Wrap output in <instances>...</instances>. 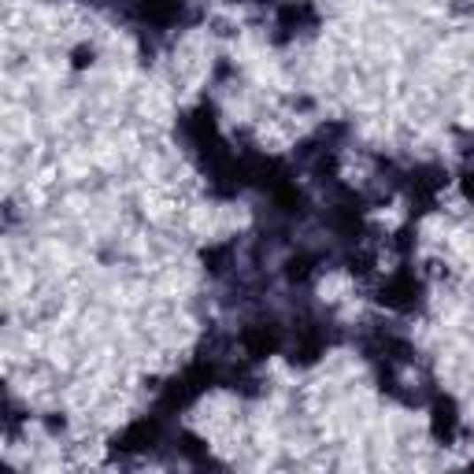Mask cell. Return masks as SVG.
Wrapping results in <instances>:
<instances>
[{"instance_id": "11", "label": "cell", "mask_w": 474, "mask_h": 474, "mask_svg": "<svg viewBox=\"0 0 474 474\" xmlns=\"http://www.w3.org/2000/svg\"><path fill=\"white\" fill-rule=\"evenodd\" d=\"M463 193H467V197H470V200H474V171H470V175H467V178H463Z\"/></svg>"}, {"instance_id": "1", "label": "cell", "mask_w": 474, "mask_h": 474, "mask_svg": "<svg viewBox=\"0 0 474 474\" xmlns=\"http://www.w3.org/2000/svg\"><path fill=\"white\" fill-rule=\"evenodd\" d=\"M212 378H215V370L212 367H204V363H197V367H190L185 375H178L171 385H167V393H163V411H178V408H185V404H193L204 389L212 385Z\"/></svg>"}, {"instance_id": "8", "label": "cell", "mask_w": 474, "mask_h": 474, "mask_svg": "<svg viewBox=\"0 0 474 474\" xmlns=\"http://www.w3.org/2000/svg\"><path fill=\"white\" fill-rule=\"evenodd\" d=\"M278 23L282 30H300V27H312L315 23V12L307 8V4H285L278 12Z\"/></svg>"}, {"instance_id": "6", "label": "cell", "mask_w": 474, "mask_h": 474, "mask_svg": "<svg viewBox=\"0 0 474 474\" xmlns=\"http://www.w3.org/2000/svg\"><path fill=\"white\" fill-rule=\"evenodd\" d=\"M456 426H460V416H456V404H452L448 397L434 400V416H430V430H434L438 441H452L456 438Z\"/></svg>"}, {"instance_id": "5", "label": "cell", "mask_w": 474, "mask_h": 474, "mask_svg": "<svg viewBox=\"0 0 474 474\" xmlns=\"http://www.w3.org/2000/svg\"><path fill=\"white\" fill-rule=\"evenodd\" d=\"M156 438H159V419H141V423H134L130 430H122L119 441H115V448H119V452H145V448L156 445Z\"/></svg>"}, {"instance_id": "2", "label": "cell", "mask_w": 474, "mask_h": 474, "mask_svg": "<svg viewBox=\"0 0 474 474\" xmlns=\"http://www.w3.org/2000/svg\"><path fill=\"white\" fill-rule=\"evenodd\" d=\"M419 297H423V282L416 275H408V271L389 275L382 282V290H378V300L385 307H393V312H411V307L419 304Z\"/></svg>"}, {"instance_id": "4", "label": "cell", "mask_w": 474, "mask_h": 474, "mask_svg": "<svg viewBox=\"0 0 474 474\" xmlns=\"http://www.w3.org/2000/svg\"><path fill=\"white\" fill-rule=\"evenodd\" d=\"M134 15L149 27H171L182 15V4L178 0H134Z\"/></svg>"}, {"instance_id": "9", "label": "cell", "mask_w": 474, "mask_h": 474, "mask_svg": "<svg viewBox=\"0 0 474 474\" xmlns=\"http://www.w3.org/2000/svg\"><path fill=\"white\" fill-rule=\"evenodd\" d=\"M285 275H290V282H304L307 275H312V256H293Z\"/></svg>"}, {"instance_id": "10", "label": "cell", "mask_w": 474, "mask_h": 474, "mask_svg": "<svg viewBox=\"0 0 474 474\" xmlns=\"http://www.w3.org/2000/svg\"><path fill=\"white\" fill-rule=\"evenodd\" d=\"M89 59H93V52H86V49H78V52H74V67H86V64H89Z\"/></svg>"}, {"instance_id": "3", "label": "cell", "mask_w": 474, "mask_h": 474, "mask_svg": "<svg viewBox=\"0 0 474 474\" xmlns=\"http://www.w3.org/2000/svg\"><path fill=\"white\" fill-rule=\"evenodd\" d=\"M241 345L253 360H263L282 348V330H278V322H253V326H245Z\"/></svg>"}, {"instance_id": "7", "label": "cell", "mask_w": 474, "mask_h": 474, "mask_svg": "<svg viewBox=\"0 0 474 474\" xmlns=\"http://www.w3.org/2000/svg\"><path fill=\"white\" fill-rule=\"evenodd\" d=\"M411 197L416 200H423V204H430L438 197V190L445 185V171L441 167H419V171H411Z\"/></svg>"}]
</instances>
